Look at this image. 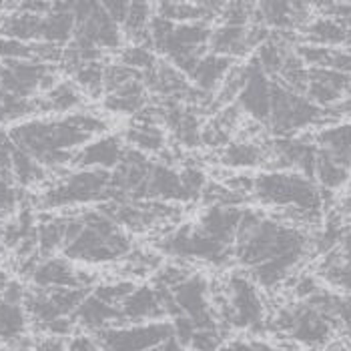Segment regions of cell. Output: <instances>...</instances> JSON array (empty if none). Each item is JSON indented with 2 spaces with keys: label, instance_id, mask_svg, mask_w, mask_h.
Listing matches in <instances>:
<instances>
[{
  "label": "cell",
  "instance_id": "obj_1",
  "mask_svg": "<svg viewBox=\"0 0 351 351\" xmlns=\"http://www.w3.org/2000/svg\"><path fill=\"white\" fill-rule=\"evenodd\" d=\"M313 251V239L305 229L259 209L245 207L233 245V263L265 291L289 281Z\"/></svg>",
  "mask_w": 351,
  "mask_h": 351
},
{
  "label": "cell",
  "instance_id": "obj_2",
  "mask_svg": "<svg viewBox=\"0 0 351 351\" xmlns=\"http://www.w3.org/2000/svg\"><path fill=\"white\" fill-rule=\"evenodd\" d=\"M108 123L95 112H71L54 119H34L12 127L10 143L43 169L71 165L75 153L93 138L105 135Z\"/></svg>",
  "mask_w": 351,
  "mask_h": 351
},
{
  "label": "cell",
  "instance_id": "obj_3",
  "mask_svg": "<svg viewBox=\"0 0 351 351\" xmlns=\"http://www.w3.org/2000/svg\"><path fill=\"white\" fill-rule=\"evenodd\" d=\"M135 251L133 237L99 207L62 215L60 255L71 263L112 265Z\"/></svg>",
  "mask_w": 351,
  "mask_h": 351
},
{
  "label": "cell",
  "instance_id": "obj_4",
  "mask_svg": "<svg viewBox=\"0 0 351 351\" xmlns=\"http://www.w3.org/2000/svg\"><path fill=\"white\" fill-rule=\"evenodd\" d=\"M325 195L313 179L293 171L257 173L251 187V201L275 209V217L301 229L324 219Z\"/></svg>",
  "mask_w": 351,
  "mask_h": 351
},
{
  "label": "cell",
  "instance_id": "obj_5",
  "mask_svg": "<svg viewBox=\"0 0 351 351\" xmlns=\"http://www.w3.org/2000/svg\"><path fill=\"white\" fill-rule=\"evenodd\" d=\"M213 305L223 329L261 333L267 329V307L261 289L243 271H231L221 285H213Z\"/></svg>",
  "mask_w": 351,
  "mask_h": 351
},
{
  "label": "cell",
  "instance_id": "obj_6",
  "mask_svg": "<svg viewBox=\"0 0 351 351\" xmlns=\"http://www.w3.org/2000/svg\"><path fill=\"white\" fill-rule=\"evenodd\" d=\"M267 329L287 341L309 351H325L331 348L339 325L325 309L311 299L289 301L279 307L267 322Z\"/></svg>",
  "mask_w": 351,
  "mask_h": 351
},
{
  "label": "cell",
  "instance_id": "obj_7",
  "mask_svg": "<svg viewBox=\"0 0 351 351\" xmlns=\"http://www.w3.org/2000/svg\"><path fill=\"white\" fill-rule=\"evenodd\" d=\"M110 201V171L75 169L64 173L56 183L40 193L38 203L43 209L86 207Z\"/></svg>",
  "mask_w": 351,
  "mask_h": 351
},
{
  "label": "cell",
  "instance_id": "obj_8",
  "mask_svg": "<svg viewBox=\"0 0 351 351\" xmlns=\"http://www.w3.org/2000/svg\"><path fill=\"white\" fill-rule=\"evenodd\" d=\"M155 249L161 255H169L181 263H203L215 269L229 267L233 263V249L217 243L207 237L197 225L179 223L157 239Z\"/></svg>",
  "mask_w": 351,
  "mask_h": 351
},
{
  "label": "cell",
  "instance_id": "obj_9",
  "mask_svg": "<svg viewBox=\"0 0 351 351\" xmlns=\"http://www.w3.org/2000/svg\"><path fill=\"white\" fill-rule=\"evenodd\" d=\"M313 125H329L327 110L313 105L305 95L273 81L271 112L265 127L271 135H275V138L295 136Z\"/></svg>",
  "mask_w": 351,
  "mask_h": 351
},
{
  "label": "cell",
  "instance_id": "obj_10",
  "mask_svg": "<svg viewBox=\"0 0 351 351\" xmlns=\"http://www.w3.org/2000/svg\"><path fill=\"white\" fill-rule=\"evenodd\" d=\"M75 14V36L71 43L95 49V51H117L123 47V32L110 19L103 2H77L73 4Z\"/></svg>",
  "mask_w": 351,
  "mask_h": 351
},
{
  "label": "cell",
  "instance_id": "obj_11",
  "mask_svg": "<svg viewBox=\"0 0 351 351\" xmlns=\"http://www.w3.org/2000/svg\"><path fill=\"white\" fill-rule=\"evenodd\" d=\"M171 337H175L171 322L117 325L95 335L99 351H149Z\"/></svg>",
  "mask_w": 351,
  "mask_h": 351
},
{
  "label": "cell",
  "instance_id": "obj_12",
  "mask_svg": "<svg viewBox=\"0 0 351 351\" xmlns=\"http://www.w3.org/2000/svg\"><path fill=\"white\" fill-rule=\"evenodd\" d=\"M28 277L36 289H90L93 275L88 271L77 269L75 263L62 255H51L36 259L28 269Z\"/></svg>",
  "mask_w": 351,
  "mask_h": 351
},
{
  "label": "cell",
  "instance_id": "obj_13",
  "mask_svg": "<svg viewBox=\"0 0 351 351\" xmlns=\"http://www.w3.org/2000/svg\"><path fill=\"white\" fill-rule=\"evenodd\" d=\"M271 90H273V79H269L251 58L247 62V79L235 105L253 123L267 127L271 112Z\"/></svg>",
  "mask_w": 351,
  "mask_h": 351
},
{
  "label": "cell",
  "instance_id": "obj_14",
  "mask_svg": "<svg viewBox=\"0 0 351 351\" xmlns=\"http://www.w3.org/2000/svg\"><path fill=\"white\" fill-rule=\"evenodd\" d=\"M303 95L319 108H331L351 95V75L307 66Z\"/></svg>",
  "mask_w": 351,
  "mask_h": 351
},
{
  "label": "cell",
  "instance_id": "obj_15",
  "mask_svg": "<svg viewBox=\"0 0 351 351\" xmlns=\"http://www.w3.org/2000/svg\"><path fill=\"white\" fill-rule=\"evenodd\" d=\"M129 147L125 145L121 135H105L93 138L90 143H86L81 147L73 161L71 167L73 169H101V171H114L121 161L125 159Z\"/></svg>",
  "mask_w": 351,
  "mask_h": 351
},
{
  "label": "cell",
  "instance_id": "obj_16",
  "mask_svg": "<svg viewBox=\"0 0 351 351\" xmlns=\"http://www.w3.org/2000/svg\"><path fill=\"white\" fill-rule=\"evenodd\" d=\"M119 311H121L123 325L167 322L165 299L151 283L135 285V289L121 303Z\"/></svg>",
  "mask_w": 351,
  "mask_h": 351
},
{
  "label": "cell",
  "instance_id": "obj_17",
  "mask_svg": "<svg viewBox=\"0 0 351 351\" xmlns=\"http://www.w3.org/2000/svg\"><path fill=\"white\" fill-rule=\"evenodd\" d=\"M243 213V205H205L195 225L213 241L233 249Z\"/></svg>",
  "mask_w": 351,
  "mask_h": 351
},
{
  "label": "cell",
  "instance_id": "obj_18",
  "mask_svg": "<svg viewBox=\"0 0 351 351\" xmlns=\"http://www.w3.org/2000/svg\"><path fill=\"white\" fill-rule=\"evenodd\" d=\"M311 4L303 2H261L255 4L253 25L275 32H289L293 28H303L311 21Z\"/></svg>",
  "mask_w": 351,
  "mask_h": 351
},
{
  "label": "cell",
  "instance_id": "obj_19",
  "mask_svg": "<svg viewBox=\"0 0 351 351\" xmlns=\"http://www.w3.org/2000/svg\"><path fill=\"white\" fill-rule=\"evenodd\" d=\"M123 141L129 149L138 151L151 159H157L155 155H162L167 151V135L155 114V108L149 110L147 107L141 114H136L135 121L123 133Z\"/></svg>",
  "mask_w": 351,
  "mask_h": 351
},
{
  "label": "cell",
  "instance_id": "obj_20",
  "mask_svg": "<svg viewBox=\"0 0 351 351\" xmlns=\"http://www.w3.org/2000/svg\"><path fill=\"white\" fill-rule=\"evenodd\" d=\"M219 165L237 171V173H247V171H257V169H267L269 167V149L267 143L259 138H233L229 141L223 149H219Z\"/></svg>",
  "mask_w": 351,
  "mask_h": 351
},
{
  "label": "cell",
  "instance_id": "obj_21",
  "mask_svg": "<svg viewBox=\"0 0 351 351\" xmlns=\"http://www.w3.org/2000/svg\"><path fill=\"white\" fill-rule=\"evenodd\" d=\"M28 315L25 291L16 283H8L0 293V341L14 343L27 333Z\"/></svg>",
  "mask_w": 351,
  "mask_h": 351
},
{
  "label": "cell",
  "instance_id": "obj_22",
  "mask_svg": "<svg viewBox=\"0 0 351 351\" xmlns=\"http://www.w3.org/2000/svg\"><path fill=\"white\" fill-rule=\"evenodd\" d=\"M73 324L75 329H81L82 333H90L97 335L101 331H105L108 327H117L123 325L121 322V311L119 307L110 305L101 298H97L93 291L82 299L79 309L73 315Z\"/></svg>",
  "mask_w": 351,
  "mask_h": 351
},
{
  "label": "cell",
  "instance_id": "obj_23",
  "mask_svg": "<svg viewBox=\"0 0 351 351\" xmlns=\"http://www.w3.org/2000/svg\"><path fill=\"white\" fill-rule=\"evenodd\" d=\"M233 66H235V60L219 56V54L207 53L197 62V66L193 69V73L189 75V81L201 95H209L213 99Z\"/></svg>",
  "mask_w": 351,
  "mask_h": 351
},
{
  "label": "cell",
  "instance_id": "obj_24",
  "mask_svg": "<svg viewBox=\"0 0 351 351\" xmlns=\"http://www.w3.org/2000/svg\"><path fill=\"white\" fill-rule=\"evenodd\" d=\"M303 32V45L309 47H324V49H346L348 45V30L346 25L339 19L327 16V14H317L311 19L305 27L301 28Z\"/></svg>",
  "mask_w": 351,
  "mask_h": 351
},
{
  "label": "cell",
  "instance_id": "obj_25",
  "mask_svg": "<svg viewBox=\"0 0 351 351\" xmlns=\"http://www.w3.org/2000/svg\"><path fill=\"white\" fill-rule=\"evenodd\" d=\"M317 149L351 173V121L331 123L313 136Z\"/></svg>",
  "mask_w": 351,
  "mask_h": 351
},
{
  "label": "cell",
  "instance_id": "obj_26",
  "mask_svg": "<svg viewBox=\"0 0 351 351\" xmlns=\"http://www.w3.org/2000/svg\"><path fill=\"white\" fill-rule=\"evenodd\" d=\"M147 103H149V90L145 88L143 75L105 95V108L127 117L141 114L147 108Z\"/></svg>",
  "mask_w": 351,
  "mask_h": 351
},
{
  "label": "cell",
  "instance_id": "obj_27",
  "mask_svg": "<svg viewBox=\"0 0 351 351\" xmlns=\"http://www.w3.org/2000/svg\"><path fill=\"white\" fill-rule=\"evenodd\" d=\"M84 105V95L79 90V86L73 81H60L49 88L38 101L36 107L40 110L49 112H58V114H71L79 112V108Z\"/></svg>",
  "mask_w": 351,
  "mask_h": 351
},
{
  "label": "cell",
  "instance_id": "obj_28",
  "mask_svg": "<svg viewBox=\"0 0 351 351\" xmlns=\"http://www.w3.org/2000/svg\"><path fill=\"white\" fill-rule=\"evenodd\" d=\"M317 277L327 285L351 293V257L341 251H331L319 263Z\"/></svg>",
  "mask_w": 351,
  "mask_h": 351
},
{
  "label": "cell",
  "instance_id": "obj_29",
  "mask_svg": "<svg viewBox=\"0 0 351 351\" xmlns=\"http://www.w3.org/2000/svg\"><path fill=\"white\" fill-rule=\"evenodd\" d=\"M313 181L322 191L331 193V191L348 187L351 181V173L346 167H341L339 162L333 161L331 157H327L317 149V159H315V167H313Z\"/></svg>",
  "mask_w": 351,
  "mask_h": 351
},
{
  "label": "cell",
  "instance_id": "obj_30",
  "mask_svg": "<svg viewBox=\"0 0 351 351\" xmlns=\"http://www.w3.org/2000/svg\"><path fill=\"white\" fill-rule=\"evenodd\" d=\"M157 54L153 53V49L149 45H127L123 47V51L119 54L117 62L131 69V71H136V73H147L151 71L155 64H157Z\"/></svg>",
  "mask_w": 351,
  "mask_h": 351
},
{
  "label": "cell",
  "instance_id": "obj_31",
  "mask_svg": "<svg viewBox=\"0 0 351 351\" xmlns=\"http://www.w3.org/2000/svg\"><path fill=\"white\" fill-rule=\"evenodd\" d=\"M19 189L12 177L0 169V209H12L19 203Z\"/></svg>",
  "mask_w": 351,
  "mask_h": 351
},
{
  "label": "cell",
  "instance_id": "obj_32",
  "mask_svg": "<svg viewBox=\"0 0 351 351\" xmlns=\"http://www.w3.org/2000/svg\"><path fill=\"white\" fill-rule=\"evenodd\" d=\"M325 110H327V117H329V125L337 123V121H343V119H351V95L348 99H343L341 103H337L335 107L325 108Z\"/></svg>",
  "mask_w": 351,
  "mask_h": 351
},
{
  "label": "cell",
  "instance_id": "obj_33",
  "mask_svg": "<svg viewBox=\"0 0 351 351\" xmlns=\"http://www.w3.org/2000/svg\"><path fill=\"white\" fill-rule=\"evenodd\" d=\"M337 251H341V253H346V255H350L351 257V223L341 225V235H339Z\"/></svg>",
  "mask_w": 351,
  "mask_h": 351
},
{
  "label": "cell",
  "instance_id": "obj_34",
  "mask_svg": "<svg viewBox=\"0 0 351 351\" xmlns=\"http://www.w3.org/2000/svg\"><path fill=\"white\" fill-rule=\"evenodd\" d=\"M149 351H187L175 337H171V339H167L165 343H161V346H157L155 350H149Z\"/></svg>",
  "mask_w": 351,
  "mask_h": 351
},
{
  "label": "cell",
  "instance_id": "obj_35",
  "mask_svg": "<svg viewBox=\"0 0 351 351\" xmlns=\"http://www.w3.org/2000/svg\"><path fill=\"white\" fill-rule=\"evenodd\" d=\"M339 211H341L343 215H351V193L348 197H343V201L339 203Z\"/></svg>",
  "mask_w": 351,
  "mask_h": 351
},
{
  "label": "cell",
  "instance_id": "obj_36",
  "mask_svg": "<svg viewBox=\"0 0 351 351\" xmlns=\"http://www.w3.org/2000/svg\"><path fill=\"white\" fill-rule=\"evenodd\" d=\"M0 351H36V350H34V348H14V350H12V348H10V350H8V348H0Z\"/></svg>",
  "mask_w": 351,
  "mask_h": 351
},
{
  "label": "cell",
  "instance_id": "obj_37",
  "mask_svg": "<svg viewBox=\"0 0 351 351\" xmlns=\"http://www.w3.org/2000/svg\"><path fill=\"white\" fill-rule=\"evenodd\" d=\"M221 351H235V350H233V346L229 343V346H225V348H221Z\"/></svg>",
  "mask_w": 351,
  "mask_h": 351
}]
</instances>
